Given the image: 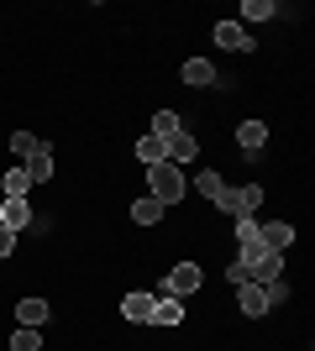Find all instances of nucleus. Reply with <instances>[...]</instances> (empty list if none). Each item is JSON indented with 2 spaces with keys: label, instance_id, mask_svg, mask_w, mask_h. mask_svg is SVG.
Listing matches in <instances>:
<instances>
[{
  "label": "nucleus",
  "instance_id": "5",
  "mask_svg": "<svg viewBox=\"0 0 315 351\" xmlns=\"http://www.w3.org/2000/svg\"><path fill=\"white\" fill-rule=\"evenodd\" d=\"M237 309L247 315V320H263V315H268V293H263V283H237Z\"/></svg>",
  "mask_w": 315,
  "mask_h": 351
},
{
  "label": "nucleus",
  "instance_id": "11",
  "mask_svg": "<svg viewBox=\"0 0 315 351\" xmlns=\"http://www.w3.org/2000/svg\"><path fill=\"white\" fill-rule=\"evenodd\" d=\"M32 215H37V210H32L27 199H5V205H0V226H5V231H21V226H32Z\"/></svg>",
  "mask_w": 315,
  "mask_h": 351
},
{
  "label": "nucleus",
  "instance_id": "14",
  "mask_svg": "<svg viewBox=\"0 0 315 351\" xmlns=\"http://www.w3.org/2000/svg\"><path fill=\"white\" fill-rule=\"evenodd\" d=\"M137 162H142V168H152V162H168V142L148 132L142 142H137Z\"/></svg>",
  "mask_w": 315,
  "mask_h": 351
},
{
  "label": "nucleus",
  "instance_id": "18",
  "mask_svg": "<svg viewBox=\"0 0 315 351\" xmlns=\"http://www.w3.org/2000/svg\"><path fill=\"white\" fill-rule=\"evenodd\" d=\"M195 189L205 194L210 205H226V194H231V184H221V173H200V178H195Z\"/></svg>",
  "mask_w": 315,
  "mask_h": 351
},
{
  "label": "nucleus",
  "instance_id": "7",
  "mask_svg": "<svg viewBox=\"0 0 315 351\" xmlns=\"http://www.w3.org/2000/svg\"><path fill=\"white\" fill-rule=\"evenodd\" d=\"M257 205H263V184H242V189L226 194V205H221V210H231V215H253Z\"/></svg>",
  "mask_w": 315,
  "mask_h": 351
},
{
  "label": "nucleus",
  "instance_id": "1",
  "mask_svg": "<svg viewBox=\"0 0 315 351\" xmlns=\"http://www.w3.org/2000/svg\"><path fill=\"white\" fill-rule=\"evenodd\" d=\"M184 189H189V178H184L174 162H152V168H148V194H152L163 210H168V205H179Z\"/></svg>",
  "mask_w": 315,
  "mask_h": 351
},
{
  "label": "nucleus",
  "instance_id": "8",
  "mask_svg": "<svg viewBox=\"0 0 315 351\" xmlns=\"http://www.w3.org/2000/svg\"><path fill=\"white\" fill-rule=\"evenodd\" d=\"M16 320L27 325V330H43V325L53 320V304H47V299H21V304H16Z\"/></svg>",
  "mask_w": 315,
  "mask_h": 351
},
{
  "label": "nucleus",
  "instance_id": "4",
  "mask_svg": "<svg viewBox=\"0 0 315 351\" xmlns=\"http://www.w3.org/2000/svg\"><path fill=\"white\" fill-rule=\"evenodd\" d=\"M237 142H242V158L257 162V158H263V142H268V126H263V121H242V126H237Z\"/></svg>",
  "mask_w": 315,
  "mask_h": 351
},
{
  "label": "nucleus",
  "instance_id": "12",
  "mask_svg": "<svg viewBox=\"0 0 315 351\" xmlns=\"http://www.w3.org/2000/svg\"><path fill=\"white\" fill-rule=\"evenodd\" d=\"M237 247H242V257L263 252V236H257V215H237Z\"/></svg>",
  "mask_w": 315,
  "mask_h": 351
},
{
  "label": "nucleus",
  "instance_id": "24",
  "mask_svg": "<svg viewBox=\"0 0 315 351\" xmlns=\"http://www.w3.org/2000/svg\"><path fill=\"white\" fill-rule=\"evenodd\" d=\"M37 147H43V142H37V136H32V132H16V136H11V152H16V158H21V162H27L32 152H37Z\"/></svg>",
  "mask_w": 315,
  "mask_h": 351
},
{
  "label": "nucleus",
  "instance_id": "19",
  "mask_svg": "<svg viewBox=\"0 0 315 351\" xmlns=\"http://www.w3.org/2000/svg\"><path fill=\"white\" fill-rule=\"evenodd\" d=\"M0 189H5V199H27V189H32L27 168H11V173L0 178Z\"/></svg>",
  "mask_w": 315,
  "mask_h": 351
},
{
  "label": "nucleus",
  "instance_id": "25",
  "mask_svg": "<svg viewBox=\"0 0 315 351\" xmlns=\"http://www.w3.org/2000/svg\"><path fill=\"white\" fill-rule=\"evenodd\" d=\"M263 293H268V309H273V304H284V299H289V283L273 278V283H263Z\"/></svg>",
  "mask_w": 315,
  "mask_h": 351
},
{
  "label": "nucleus",
  "instance_id": "23",
  "mask_svg": "<svg viewBox=\"0 0 315 351\" xmlns=\"http://www.w3.org/2000/svg\"><path fill=\"white\" fill-rule=\"evenodd\" d=\"M11 346L16 351H43V330H27V325H21V330L11 336Z\"/></svg>",
  "mask_w": 315,
  "mask_h": 351
},
{
  "label": "nucleus",
  "instance_id": "26",
  "mask_svg": "<svg viewBox=\"0 0 315 351\" xmlns=\"http://www.w3.org/2000/svg\"><path fill=\"white\" fill-rule=\"evenodd\" d=\"M11 252H16V231H5V226H0V263H5Z\"/></svg>",
  "mask_w": 315,
  "mask_h": 351
},
{
  "label": "nucleus",
  "instance_id": "17",
  "mask_svg": "<svg viewBox=\"0 0 315 351\" xmlns=\"http://www.w3.org/2000/svg\"><path fill=\"white\" fill-rule=\"evenodd\" d=\"M195 152H200V142H195L189 132H174V136H168V162H174V168H179V162H189Z\"/></svg>",
  "mask_w": 315,
  "mask_h": 351
},
{
  "label": "nucleus",
  "instance_id": "9",
  "mask_svg": "<svg viewBox=\"0 0 315 351\" xmlns=\"http://www.w3.org/2000/svg\"><path fill=\"white\" fill-rule=\"evenodd\" d=\"M179 79H184L189 89H205V84H215V63H210V58H189V63L179 69Z\"/></svg>",
  "mask_w": 315,
  "mask_h": 351
},
{
  "label": "nucleus",
  "instance_id": "6",
  "mask_svg": "<svg viewBox=\"0 0 315 351\" xmlns=\"http://www.w3.org/2000/svg\"><path fill=\"white\" fill-rule=\"evenodd\" d=\"M215 47H226V53H253V37H247L242 21H215Z\"/></svg>",
  "mask_w": 315,
  "mask_h": 351
},
{
  "label": "nucleus",
  "instance_id": "22",
  "mask_svg": "<svg viewBox=\"0 0 315 351\" xmlns=\"http://www.w3.org/2000/svg\"><path fill=\"white\" fill-rule=\"evenodd\" d=\"M174 132H184L179 116H174V110H158V116H152V136H163V142H168Z\"/></svg>",
  "mask_w": 315,
  "mask_h": 351
},
{
  "label": "nucleus",
  "instance_id": "13",
  "mask_svg": "<svg viewBox=\"0 0 315 351\" xmlns=\"http://www.w3.org/2000/svg\"><path fill=\"white\" fill-rule=\"evenodd\" d=\"M27 178H32V184H47V178H53V147H47V142L27 158Z\"/></svg>",
  "mask_w": 315,
  "mask_h": 351
},
{
  "label": "nucleus",
  "instance_id": "21",
  "mask_svg": "<svg viewBox=\"0 0 315 351\" xmlns=\"http://www.w3.org/2000/svg\"><path fill=\"white\" fill-rule=\"evenodd\" d=\"M242 16L247 21H268V16H279V5L273 0H242Z\"/></svg>",
  "mask_w": 315,
  "mask_h": 351
},
{
  "label": "nucleus",
  "instance_id": "2",
  "mask_svg": "<svg viewBox=\"0 0 315 351\" xmlns=\"http://www.w3.org/2000/svg\"><path fill=\"white\" fill-rule=\"evenodd\" d=\"M242 267H247V283H273V278H284V252H253V257H237Z\"/></svg>",
  "mask_w": 315,
  "mask_h": 351
},
{
  "label": "nucleus",
  "instance_id": "3",
  "mask_svg": "<svg viewBox=\"0 0 315 351\" xmlns=\"http://www.w3.org/2000/svg\"><path fill=\"white\" fill-rule=\"evenodd\" d=\"M200 278H205V273H200L195 263H179V267H168V278H163V293H168V299H189V293L200 289Z\"/></svg>",
  "mask_w": 315,
  "mask_h": 351
},
{
  "label": "nucleus",
  "instance_id": "20",
  "mask_svg": "<svg viewBox=\"0 0 315 351\" xmlns=\"http://www.w3.org/2000/svg\"><path fill=\"white\" fill-rule=\"evenodd\" d=\"M132 220H137V226H152V220H163V205H158L152 194H142V199L132 205Z\"/></svg>",
  "mask_w": 315,
  "mask_h": 351
},
{
  "label": "nucleus",
  "instance_id": "10",
  "mask_svg": "<svg viewBox=\"0 0 315 351\" xmlns=\"http://www.w3.org/2000/svg\"><path fill=\"white\" fill-rule=\"evenodd\" d=\"M121 315H126L132 325H148L152 320V293H142V289L126 293V299H121Z\"/></svg>",
  "mask_w": 315,
  "mask_h": 351
},
{
  "label": "nucleus",
  "instance_id": "16",
  "mask_svg": "<svg viewBox=\"0 0 315 351\" xmlns=\"http://www.w3.org/2000/svg\"><path fill=\"white\" fill-rule=\"evenodd\" d=\"M179 320H184V304L168 299V293H158L152 299V325H179Z\"/></svg>",
  "mask_w": 315,
  "mask_h": 351
},
{
  "label": "nucleus",
  "instance_id": "15",
  "mask_svg": "<svg viewBox=\"0 0 315 351\" xmlns=\"http://www.w3.org/2000/svg\"><path fill=\"white\" fill-rule=\"evenodd\" d=\"M257 236H263V247H268V252H284L289 241H294V226L273 220V226H257Z\"/></svg>",
  "mask_w": 315,
  "mask_h": 351
}]
</instances>
